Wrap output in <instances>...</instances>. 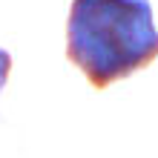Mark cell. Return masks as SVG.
Returning a JSON list of instances; mask_svg holds the SVG:
<instances>
[{"label":"cell","instance_id":"obj_1","mask_svg":"<svg viewBox=\"0 0 158 158\" xmlns=\"http://www.w3.org/2000/svg\"><path fill=\"white\" fill-rule=\"evenodd\" d=\"M66 58L95 89L150 66L158 58L150 0H72Z\"/></svg>","mask_w":158,"mask_h":158},{"label":"cell","instance_id":"obj_2","mask_svg":"<svg viewBox=\"0 0 158 158\" xmlns=\"http://www.w3.org/2000/svg\"><path fill=\"white\" fill-rule=\"evenodd\" d=\"M9 72H12V55H9L6 49H0V89L6 86V81H9Z\"/></svg>","mask_w":158,"mask_h":158}]
</instances>
